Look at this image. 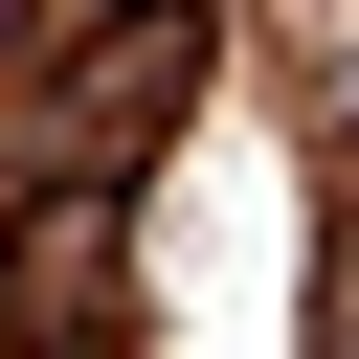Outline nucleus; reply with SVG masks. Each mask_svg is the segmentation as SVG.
Returning a JSON list of instances; mask_svg holds the SVG:
<instances>
[{
  "label": "nucleus",
  "instance_id": "1",
  "mask_svg": "<svg viewBox=\"0 0 359 359\" xmlns=\"http://www.w3.org/2000/svg\"><path fill=\"white\" fill-rule=\"evenodd\" d=\"M0 67H22V0H0Z\"/></svg>",
  "mask_w": 359,
  "mask_h": 359
}]
</instances>
